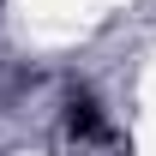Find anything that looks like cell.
Wrapping results in <instances>:
<instances>
[{"mask_svg":"<svg viewBox=\"0 0 156 156\" xmlns=\"http://www.w3.org/2000/svg\"><path fill=\"white\" fill-rule=\"evenodd\" d=\"M66 126H72V138H96V132H102V108H96V96H84V90H78V96L66 102Z\"/></svg>","mask_w":156,"mask_h":156,"instance_id":"cell-1","label":"cell"}]
</instances>
